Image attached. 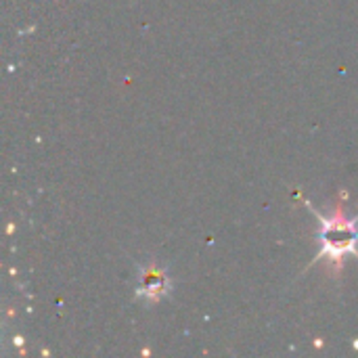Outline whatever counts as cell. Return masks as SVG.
<instances>
[{"instance_id": "cell-1", "label": "cell", "mask_w": 358, "mask_h": 358, "mask_svg": "<svg viewBox=\"0 0 358 358\" xmlns=\"http://www.w3.org/2000/svg\"><path fill=\"white\" fill-rule=\"evenodd\" d=\"M310 212L317 216L321 231H319V241H321V250H319V260L321 258H329V260H344V256H355L358 258V216L357 218H344L340 212L334 214L331 218L321 216L313 206Z\"/></svg>"}, {"instance_id": "cell-2", "label": "cell", "mask_w": 358, "mask_h": 358, "mask_svg": "<svg viewBox=\"0 0 358 358\" xmlns=\"http://www.w3.org/2000/svg\"><path fill=\"white\" fill-rule=\"evenodd\" d=\"M170 292V279L166 275V271L155 268V266H147L141 268V283L136 287V296L138 298H147V300H159L162 296H166Z\"/></svg>"}]
</instances>
